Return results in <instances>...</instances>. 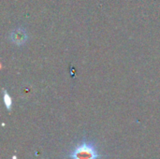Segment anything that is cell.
Returning <instances> with one entry per match:
<instances>
[{
  "instance_id": "3957f363",
  "label": "cell",
  "mask_w": 160,
  "mask_h": 159,
  "mask_svg": "<svg viewBox=\"0 0 160 159\" xmlns=\"http://www.w3.org/2000/svg\"><path fill=\"white\" fill-rule=\"evenodd\" d=\"M3 100H4V104L5 107L8 111H10L12 108V99L8 94V92L6 89H3Z\"/></svg>"
},
{
  "instance_id": "6da1fadb",
  "label": "cell",
  "mask_w": 160,
  "mask_h": 159,
  "mask_svg": "<svg viewBox=\"0 0 160 159\" xmlns=\"http://www.w3.org/2000/svg\"><path fill=\"white\" fill-rule=\"evenodd\" d=\"M102 155L99 153L97 144L87 140L78 142L68 154V159H100Z\"/></svg>"
},
{
  "instance_id": "7a4b0ae2",
  "label": "cell",
  "mask_w": 160,
  "mask_h": 159,
  "mask_svg": "<svg viewBox=\"0 0 160 159\" xmlns=\"http://www.w3.org/2000/svg\"><path fill=\"white\" fill-rule=\"evenodd\" d=\"M27 38H28L27 32L22 27H17L13 29L9 34V40L18 46L23 45L26 42Z\"/></svg>"
}]
</instances>
